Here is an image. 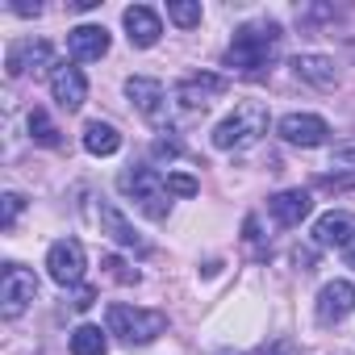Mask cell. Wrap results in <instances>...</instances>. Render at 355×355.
Here are the masks:
<instances>
[{
	"instance_id": "31",
	"label": "cell",
	"mask_w": 355,
	"mask_h": 355,
	"mask_svg": "<svg viewBox=\"0 0 355 355\" xmlns=\"http://www.w3.org/2000/svg\"><path fill=\"white\" fill-rule=\"evenodd\" d=\"M222 355H234V351H222Z\"/></svg>"
},
{
	"instance_id": "4",
	"label": "cell",
	"mask_w": 355,
	"mask_h": 355,
	"mask_svg": "<svg viewBox=\"0 0 355 355\" xmlns=\"http://www.w3.org/2000/svg\"><path fill=\"white\" fill-rule=\"evenodd\" d=\"M105 326L125 347H146V343H155L167 330V313H159V309H134V305H109Z\"/></svg>"
},
{
	"instance_id": "18",
	"label": "cell",
	"mask_w": 355,
	"mask_h": 355,
	"mask_svg": "<svg viewBox=\"0 0 355 355\" xmlns=\"http://www.w3.org/2000/svg\"><path fill=\"white\" fill-rule=\"evenodd\" d=\"M355 234V218L351 214H322L313 226V243L318 247H343Z\"/></svg>"
},
{
	"instance_id": "14",
	"label": "cell",
	"mask_w": 355,
	"mask_h": 355,
	"mask_svg": "<svg viewBox=\"0 0 355 355\" xmlns=\"http://www.w3.org/2000/svg\"><path fill=\"white\" fill-rule=\"evenodd\" d=\"M121 21H125V34H130V42H134L138 51L155 46V42H159V34H163V21H159V13H155V9H146V5H134V9H125V13H121Z\"/></svg>"
},
{
	"instance_id": "7",
	"label": "cell",
	"mask_w": 355,
	"mask_h": 355,
	"mask_svg": "<svg viewBox=\"0 0 355 355\" xmlns=\"http://www.w3.org/2000/svg\"><path fill=\"white\" fill-rule=\"evenodd\" d=\"M125 96H130L134 109H138L146 121H155V125H163L167 113H171L167 88H163L159 80H150V76H130V80H125Z\"/></svg>"
},
{
	"instance_id": "20",
	"label": "cell",
	"mask_w": 355,
	"mask_h": 355,
	"mask_svg": "<svg viewBox=\"0 0 355 355\" xmlns=\"http://www.w3.org/2000/svg\"><path fill=\"white\" fill-rule=\"evenodd\" d=\"M105 334L109 330H101V326H76L71 330V355H105V347H109Z\"/></svg>"
},
{
	"instance_id": "6",
	"label": "cell",
	"mask_w": 355,
	"mask_h": 355,
	"mask_svg": "<svg viewBox=\"0 0 355 355\" xmlns=\"http://www.w3.org/2000/svg\"><path fill=\"white\" fill-rule=\"evenodd\" d=\"M84 268H88V255H84V243L80 239H59V243H51V251H46V272H51V280L55 284H80L84 280Z\"/></svg>"
},
{
	"instance_id": "15",
	"label": "cell",
	"mask_w": 355,
	"mask_h": 355,
	"mask_svg": "<svg viewBox=\"0 0 355 355\" xmlns=\"http://www.w3.org/2000/svg\"><path fill=\"white\" fill-rule=\"evenodd\" d=\"M67 51H71V59H80V63L105 59V55H109V30H105V26H76V30L67 34Z\"/></svg>"
},
{
	"instance_id": "23",
	"label": "cell",
	"mask_w": 355,
	"mask_h": 355,
	"mask_svg": "<svg viewBox=\"0 0 355 355\" xmlns=\"http://www.w3.org/2000/svg\"><path fill=\"white\" fill-rule=\"evenodd\" d=\"M167 193H175V197H197V180H193V175L171 171L167 175Z\"/></svg>"
},
{
	"instance_id": "17",
	"label": "cell",
	"mask_w": 355,
	"mask_h": 355,
	"mask_svg": "<svg viewBox=\"0 0 355 355\" xmlns=\"http://www.w3.org/2000/svg\"><path fill=\"white\" fill-rule=\"evenodd\" d=\"M293 71H297V80H305L313 88H334L338 84L334 59H326V55H297L293 59Z\"/></svg>"
},
{
	"instance_id": "12",
	"label": "cell",
	"mask_w": 355,
	"mask_h": 355,
	"mask_svg": "<svg viewBox=\"0 0 355 355\" xmlns=\"http://www.w3.org/2000/svg\"><path fill=\"white\" fill-rule=\"evenodd\" d=\"M280 138L288 146H322L330 138V125L318 113H288V117H280Z\"/></svg>"
},
{
	"instance_id": "2",
	"label": "cell",
	"mask_w": 355,
	"mask_h": 355,
	"mask_svg": "<svg viewBox=\"0 0 355 355\" xmlns=\"http://www.w3.org/2000/svg\"><path fill=\"white\" fill-rule=\"evenodd\" d=\"M268 134V105L263 101H239L234 113H226L214 125V146L218 150H247Z\"/></svg>"
},
{
	"instance_id": "24",
	"label": "cell",
	"mask_w": 355,
	"mask_h": 355,
	"mask_svg": "<svg viewBox=\"0 0 355 355\" xmlns=\"http://www.w3.org/2000/svg\"><path fill=\"white\" fill-rule=\"evenodd\" d=\"M0 201H5V218H0V226H5V230H13V222H17V214L26 209V201H21L17 193H5Z\"/></svg>"
},
{
	"instance_id": "1",
	"label": "cell",
	"mask_w": 355,
	"mask_h": 355,
	"mask_svg": "<svg viewBox=\"0 0 355 355\" xmlns=\"http://www.w3.org/2000/svg\"><path fill=\"white\" fill-rule=\"evenodd\" d=\"M280 26L276 21H247V26H239L234 30V38H230V51H226V63L239 71V76H263L272 63H276V55H280Z\"/></svg>"
},
{
	"instance_id": "25",
	"label": "cell",
	"mask_w": 355,
	"mask_h": 355,
	"mask_svg": "<svg viewBox=\"0 0 355 355\" xmlns=\"http://www.w3.org/2000/svg\"><path fill=\"white\" fill-rule=\"evenodd\" d=\"M105 268H109V276H113L117 284H138V272H130L117 255H109V259H105Z\"/></svg>"
},
{
	"instance_id": "29",
	"label": "cell",
	"mask_w": 355,
	"mask_h": 355,
	"mask_svg": "<svg viewBox=\"0 0 355 355\" xmlns=\"http://www.w3.org/2000/svg\"><path fill=\"white\" fill-rule=\"evenodd\" d=\"M272 355H301V347H297L293 338H280V343L272 347Z\"/></svg>"
},
{
	"instance_id": "9",
	"label": "cell",
	"mask_w": 355,
	"mask_h": 355,
	"mask_svg": "<svg viewBox=\"0 0 355 355\" xmlns=\"http://www.w3.org/2000/svg\"><path fill=\"white\" fill-rule=\"evenodd\" d=\"M96 222H101V234H109L117 247H125V251H134V255H146V251H150L146 239L134 230V222H130L113 201H101V205H96Z\"/></svg>"
},
{
	"instance_id": "30",
	"label": "cell",
	"mask_w": 355,
	"mask_h": 355,
	"mask_svg": "<svg viewBox=\"0 0 355 355\" xmlns=\"http://www.w3.org/2000/svg\"><path fill=\"white\" fill-rule=\"evenodd\" d=\"M343 263H347V268H355V234L343 243Z\"/></svg>"
},
{
	"instance_id": "5",
	"label": "cell",
	"mask_w": 355,
	"mask_h": 355,
	"mask_svg": "<svg viewBox=\"0 0 355 355\" xmlns=\"http://www.w3.org/2000/svg\"><path fill=\"white\" fill-rule=\"evenodd\" d=\"M34 297H38V276L21 263H5V276H0V313L13 322L30 309Z\"/></svg>"
},
{
	"instance_id": "3",
	"label": "cell",
	"mask_w": 355,
	"mask_h": 355,
	"mask_svg": "<svg viewBox=\"0 0 355 355\" xmlns=\"http://www.w3.org/2000/svg\"><path fill=\"white\" fill-rule=\"evenodd\" d=\"M117 189L150 218V222H163L171 214V193H167V175H159L155 167H125L117 175Z\"/></svg>"
},
{
	"instance_id": "8",
	"label": "cell",
	"mask_w": 355,
	"mask_h": 355,
	"mask_svg": "<svg viewBox=\"0 0 355 355\" xmlns=\"http://www.w3.org/2000/svg\"><path fill=\"white\" fill-rule=\"evenodd\" d=\"M222 92H226V80L222 76H189L184 84H175L171 105H180L184 113H205Z\"/></svg>"
},
{
	"instance_id": "13",
	"label": "cell",
	"mask_w": 355,
	"mask_h": 355,
	"mask_svg": "<svg viewBox=\"0 0 355 355\" xmlns=\"http://www.w3.org/2000/svg\"><path fill=\"white\" fill-rule=\"evenodd\" d=\"M351 309H355V288H351V280H330V284H322V293H318V322H322V326L343 322Z\"/></svg>"
},
{
	"instance_id": "10",
	"label": "cell",
	"mask_w": 355,
	"mask_h": 355,
	"mask_svg": "<svg viewBox=\"0 0 355 355\" xmlns=\"http://www.w3.org/2000/svg\"><path fill=\"white\" fill-rule=\"evenodd\" d=\"M51 59H55V51H51V42H34V38H21V42H13L9 46V55H5V71L17 80V76H38L42 67H51ZM55 71V67H51Z\"/></svg>"
},
{
	"instance_id": "16",
	"label": "cell",
	"mask_w": 355,
	"mask_h": 355,
	"mask_svg": "<svg viewBox=\"0 0 355 355\" xmlns=\"http://www.w3.org/2000/svg\"><path fill=\"white\" fill-rule=\"evenodd\" d=\"M268 209H272V218H276L280 226H301V222L309 218V209H313V197H309L305 189H284V193H276V197L268 201Z\"/></svg>"
},
{
	"instance_id": "21",
	"label": "cell",
	"mask_w": 355,
	"mask_h": 355,
	"mask_svg": "<svg viewBox=\"0 0 355 355\" xmlns=\"http://www.w3.org/2000/svg\"><path fill=\"white\" fill-rule=\"evenodd\" d=\"M30 138L42 142V146H59V142H63V138H59V125L46 117V109H34V113H30Z\"/></svg>"
},
{
	"instance_id": "27",
	"label": "cell",
	"mask_w": 355,
	"mask_h": 355,
	"mask_svg": "<svg viewBox=\"0 0 355 355\" xmlns=\"http://www.w3.org/2000/svg\"><path fill=\"white\" fill-rule=\"evenodd\" d=\"M334 163L338 167H355V146H338L334 150Z\"/></svg>"
},
{
	"instance_id": "11",
	"label": "cell",
	"mask_w": 355,
	"mask_h": 355,
	"mask_svg": "<svg viewBox=\"0 0 355 355\" xmlns=\"http://www.w3.org/2000/svg\"><path fill=\"white\" fill-rule=\"evenodd\" d=\"M51 96L59 101V109L76 113V109L88 101V80H84V71H80L76 63H59V67L51 71Z\"/></svg>"
},
{
	"instance_id": "22",
	"label": "cell",
	"mask_w": 355,
	"mask_h": 355,
	"mask_svg": "<svg viewBox=\"0 0 355 355\" xmlns=\"http://www.w3.org/2000/svg\"><path fill=\"white\" fill-rule=\"evenodd\" d=\"M167 17L180 26V30H193V26H201V5H197V0H171Z\"/></svg>"
},
{
	"instance_id": "26",
	"label": "cell",
	"mask_w": 355,
	"mask_h": 355,
	"mask_svg": "<svg viewBox=\"0 0 355 355\" xmlns=\"http://www.w3.org/2000/svg\"><path fill=\"white\" fill-rule=\"evenodd\" d=\"M155 155H159V159H175V155H180V146L167 142V138H159V142H155Z\"/></svg>"
},
{
	"instance_id": "19",
	"label": "cell",
	"mask_w": 355,
	"mask_h": 355,
	"mask_svg": "<svg viewBox=\"0 0 355 355\" xmlns=\"http://www.w3.org/2000/svg\"><path fill=\"white\" fill-rule=\"evenodd\" d=\"M84 150H88V155H117V150H121L117 125H109V121H88V125H84Z\"/></svg>"
},
{
	"instance_id": "28",
	"label": "cell",
	"mask_w": 355,
	"mask_h": 355,
	"mask_svg": "<svg viewBox=\"0 0 355 355\" xmlns=\"http://www.w3.org/2000/svg\"><path fill=\"white\" fill-rule=\"evenodd\" d=\"M92 301H96V288H80V293H76V301H71V305H76V309H88V305H92Z\"/></svg>"
}]
</instances>
